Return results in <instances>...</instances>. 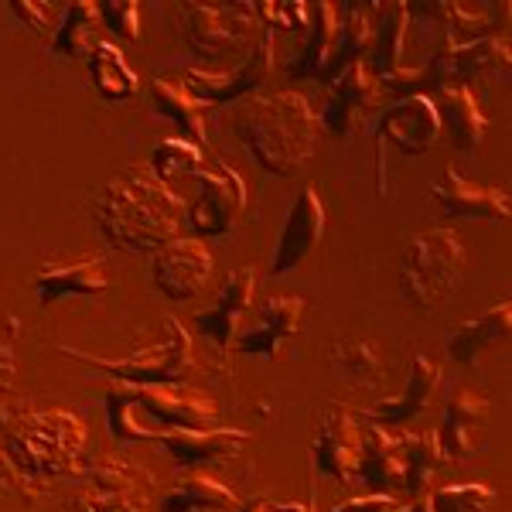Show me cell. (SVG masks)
<instances>
[{"label": "cell", "mask_w": 512, "mask_h": 512, "mask_svg": "<svg viewBox=\"0 0 512 512\" xmlns=\"http://www.w3.org/2000/svg\"><path fill=\"white\" fill-rule=\"evenodd\" d=\"M99 233L123 253H158L185 226V198H178L151 168H123L106 181L93 205Z\"/></svg>", "instance_id": "obj_1"}, {"label": "cell", "mask_w": 512, "mask_h": 512, "mask_svg": "<svg viewBox=\"0 0 512 512\" xmlns=\"http://www.w3.org/2000/svg\"><path fill=\"white\" fill-rule=\"evenodd\" d=\"M233 134L267 175L294 178L315 158L318 117L301 93L250 96L233 113Z\"/></svg>", "instance_id": "obj_2"}, {"label": "cell", "mask_w": 512, "mask_h": 512, "mask_svg": "<svg viewBox=\"0 0 512 512\" xmlns=\"http://www.w3.org/2000/svg\"><path fill=\"white\" fill-rule=\"evenodd\" d=\"M216 417L219 403L188 383H117L106 393V420L120 441H161L181 427H212Z\"/></svg>", "instance_id": "obj_3"}, {"label": "cell", "mask_w": 512, "mask_h": 512, "mask_svg": "<svg viewBox=\"0 0 512 512\" xmlns=\"http://www.w3.org/2000/svg\"><path fill=\"white\" fill-rule=\"evenodd\" d=\"M468 267L465 243L454 229H424L407 236L400 253V294L420 311L441 308L458 291Z\"/></svg>", "instance_id": "obj_4"}, {"label": "cell", "mask_w": 512, "mask_h": 512, "mask_svg": "<svg viewBox=\"0 0 512 512\" xmlns=\"http://www.w3.org/2000/svg\"><path fill=\"white\" fill-rule=\"evenodd\" d=\"M164 328H168V338L127 355V359H99V355L72 349V345H59V352L65 359H76L82 366L113 376L117 383H127V386L188 383V376H195V369H198L195 352H192V335L185 332V325H181L178 318H164Z\"/></svg>", "instance_id": "obj_5"}, {"label": "cell", "mask_w": 512, "mask_h": 512, "mask_svg": "<svg viewBox=\"0 0 512 512\" xmlns=\"http://www.w3.org/2000/svg\"><path fill=\"white\" fill-rule=\"evenodd\" d=\"M86 444V424L69 410H35L7 431V458L38 475L65 472Z\"/></svg>", "instance_id": "obj_6"}, {"label": "cell", "mask_w": 512, "mask_h": 512, "mask_svg": "<svg viewBox=\"0 0 512 512\" xmlns=\"http://www.w3.org/2000/svg\"><path fill=\"white\" fill-rule=\"evenodd\" d=\"M256 14L253 4L243 0H185L178 4V35L202 59L236 52L246 41H256Z\"/></svg>", "instance_id": "obj_7"}, {"label": "cell", "mask_w": 512, "mask_h": 512, "mask_svg": "<svg viewBox=\"0 0 512 512\" xmlns=\"http://www.w3.org/2000/svg\"><path fill=\"white\" fill-rule=\"evenodd\" d=\"M246 212V181L229 164L195 175V198L185 202V226L195 239L229 236Z\"/></svg>", "instance_id": "obj_8"}, {"label": "cell", "mask_w": 512, "mask_h": 512, "mask_svg": "<svg viewBox=\"0 0 512 512\" xmlns=\"http://www.w3.org/2000/svg\"><path fill=\"white\" fill-rule=\"evenodd\" d=\"M379 110H383V86L366 69V62H355L328 82L318 127H325L335 140H352L379 117Z\"/></svg>", "instance_id": "obj_9"}, {"label": "cell", "mask_w": 512, "mask_h": 512, "mask_svg": "<svg viewBox=\"0 0 512 512\" xmlns=\"http://www.w3.org/2000/svg\"><path fill=\"white\" fill-rule=\"evenodd\" d=\"M274 76V35L260 31L253 41V52L246 62H239L229 72H209V69H188L181 86L192 93L198 103H236V99L256 96V89Z\"/></svg>", "instance_id": "obj_10"}, {"label": "cell", "mask_w": 512, "mask_h": 512, "mask_svg": "<svg viewBox=\"0 0 512 512\" xmlns=\"http://www.w3.org/2000/svg\"><path fill=\"white\" fill-rule=\"evenodd\" d=\"M328 226V212L321 195L311 185H304L301 192L294 195L291 209L284 216V226H280L274 256H270V277H287L315 253V246L321 243Z\"/></svg>", "instance_id": "obj_11"}, {"label": "cell", "mask_w": 512, "mask_h": 512, "mask_svg": "<svg viewBox=\"0 0 512 512\" xmlns=\"http://www.w3.org/2000/svg\"><path fill=\"white\" fill-rule=\"evenodd\" d=\"M212 270H216L212 250L195 236L171 239V243L154 253V260H151L154 287H158L168 301H192V297H198L205 291V284L212 280Z\"/></svg>", "instance_id": "obj_12"}, {"label": "cell", "mask_w": 512, "mask_h": 512, "mask_svg": "<svg viewBox=\"0 0 512 512\" xmlns=\"http://www.w3.org/2000/svg\"><path fill=\"white\" fill-rule=\"evenodd\" d=\"M376 137L379 147L383 140L396 144V151L420 158L437 144L441 137V117H437V106L431 96H403L393 99L390 106H383L376 117Z\"/></svg>", "instance_id": "obj_13"}, {"label": "cell", "mask_w": 512, "mask_h": 512, "mask_svg": "<svg viewBox=\"0 0 512 512\" xmlns=\"http://www.w3.org/2000/svg\"><path fill=\"white\" fill-rule=\"evenodd\" d=\"M315 465L321 475L349 485L359 475V454H362V420L349 407H332L318 424L315 434Z\"/></svg>", "instance_id": "obj_14"}, {"label": "cell", "mask_w": 512, "mask_h": 512, "mask_svg": "<svg viewBox=\"0 0 512 512\" xmlns=\"http://www.w3.org/2000/svg\"><path fill=\"white\" fill-rule=\"evenodd\" d=\"M308 301L294 294H274L256 308V318L250 328H239L233 338L236 349L243 355H274L287 338H294L304 325Z\"/></svg>", "instance_id": "obj_15"}, {"label": "cell", "mask_w": 512, "mask_h": 512, "mask_svg": "<svg viewBox=\"0 0 512 512\" xmlns=\"http://www.w3.org/2000/svg\"><path fill=\"white\" fill-rule=\"evenodd\" d=\"M250 434L239 431V427H181L161 437V448L171 454L178 468H205L216 465V461L236 458L239 448H246Z\"/></svg>", "instance_id": "obj_16"}, {"label": "cell", "mask_w": 512, "mask_h": 512, "mask_svg": "<svg viewBox=\"0 0 512 512\" xmlns=\"http://www.w3.org/2000/svg\"><path fill=\"white\" fill-rule=\"evenodd\" d=\"M431 198L448 212V216L482 219V222H506L509 219V192L461 178L454 168H444L441 181H434Z\"/></svg>", "instance_id": "obj_17"}, {"label": "cell", "mask_w": 512, "mask_h": 512, "mask_svg": "<svg viewBox=\"0 0 512 512\" xmlns=\"http://www.w3.org/2000/svg\"><path fill=\"white\" fill-rule=\"evenodd\" d=\"M256 270L253 267H236L233 274L226 277L219 291V301L212 308L198 311L195 315V328L205 338H212L216 345H233V338L239 335V325H243L246 311L253 308V294H256Z\"/></svg>", "instance_id": "obj_18"}, {"label": "cell", "mask_w": 512, "mask_h": 512, "mask_svg": "<svg viewBox=\"0 0 512 512\" xmlns=\"http://www.w3.org/2000/svg\"><path fill=\"white\" fill-rule=\"evenodd\" d=\"M485 420H489V400L482 393H475L472 386H458L451 390L448 403H444V420L437 441H441L444 461L458 465L475 451L478 434H482Z\"/></svg>", "instance_id": "obj_19"}, {"label": "cell", "mask_w": 512, "mask_h": 512, "mask_svg": "<svg viewBox=\"0 0 512 512\" xmlns=\"http://www.w3.org/2000/svg\"><path fill=\"white\" fill-rule=\"evenodd\" d=\"M444 369L431 362L427 355H414L407 369V383L396 396H386V400H376L373 407L362 410V417H369L373 424H410L414 417H420L427 410V403L434 400L437 386H441Z\"/></svg>", "instance_id": "obj_20"}, {"label": "cell", "mask_w": 512, "mask_h": 512, "mask_svg": "<svg viewBox=\"0 0 512 512\" xmlns=\"http://www.w3.org/2000/svg\"><path fill=\"white\" fill-rule=\"evenodd\" d=\"M110 287V274H106V260L99 253L79 256V260L48 263L35 277V294L41 304H59L69 297H93Z\"/></svg>", "instance_id": "obj_21"}, {"label": "cell", "mask_w": 512, "mask_h": 512, "mask_svg": "<svg viewBox=\"0 0 512 512\" xmlns=\"http://www.w3.org/2000/svg\"><path fill=\"white\" fill-rule=\"evenodd\" d=\"M451 65V86L472 89L478 82H502L512 69V48L509 38H482V41H468V45L451 48L448 55Z\"/></svg>", "instance_id": "obj_22"}, {"label": "cell", "mask_w": 512, "mask_h": 512, "mask_svg": "<svg viewBox=\"0 0 512 512\" xmlns=\"http://www.w3.org/2000/svg\"><path fill=\"white\" fill-rule=\"evenodd\" d=\"M359 478L373 489L393 495L403 492V444L383 424H362V454H359Z\"/></svg>", "instance_id": "obj_23"}, {"label": "cell", "mask_w": 512, "mask_h": 512, "mask_svg": "<svg viewBox=\"0 0 512 512\" xmlns=\"http://www.w3.org/2000/svg\"><path fill=\"white\" fill-rule=\"evenodd\" d=\"M338 4H328V0H315L308 4V38H304V48L287 62V76L291 79H321L328 59L335 55L338 45Z\"/></svg>", "instance_id": "obj_24"}, {"label": "cell", "mask_w": 512, "mask_h": 512, "mask_svg": "<svg viewBox=\"0 0 512 512\" xmlns=\"http://www.w3.org/2000/svg\"><path fill=\"white\" fill-rule=\"evenodd\" d=\"M410 11L403 0L390 4H373V48L366 55V69L376 79L390 76L403 65V48H407Z\"/></svg>", "instance_id": "obj_25"}, {"label": "cell", "mask_w": 512, "mask_h": 512, "mask_svg": "<svg viewBox=\"0 0 512 512\" xmlns=\"http://www.w3.org/2000/svg\"><path fill=\"white\" fill-rule=\"evenodd\" d=\"M434 106H437V117H441V130H448L451 144L461 154H475L485 140V130H489V117L482 113L472 89H461V86L444 89V93L434 96Z\"/></svg>", "instance_id": "obj_26"}, {"label": "cell", "mask_w": 512, "mask_h": 512, "mask_svg": "<svg viewBox=\"0 0 512 512\" xmlns=\"http://www.w3.org/2000/svg\"><path fill=\"white\" fill-rule=\"evenodd\" d=\"M338 45L335 55L328 59L321 82H332L335 76H342L349 65L366 62L369 48H373V4L366 0H349V4H338Z\"/></svg>", "instance_id": "obj_27"}, {"label": "cell", "mask_w": 512, "mask_h": 512, "mask_svg": "<svg viewBox=\"0 0 512 512\" xmlns=\"http://www.w3.org/2000/svg\"><path fill=\"white\" fill-rule=\"evenodd\" d=\"M509 328H512V304L502 301V304H495V308L482 311L478 318L465 321L461 328H454L448 335V355L458 366H478L485 349L506 342Z\"/></svg>", "instance_id": "obj_28"}, {"label": "cell", "mask_w": 512, "mask_h": 512, "mask_svg": "<svg viewBox=\"0 0 512 512\" xmlns=\"http://www.w3.org/2000/svg\"><path fill=\"white\" fill-rule=\"evenodd\" d=\"M239 495L229 489L226 482H219L216 475L192 468L188 475H181L175 489L161 499V512H236Z\"/></svg>", "instance_id": "obj_29"}, {"label": "cell", "mask_w": 512, "mask_h": 512, "mask_svg": "<svg viewBox=\"0 0 512 512\" xmlns=\"http://www.w3.org/2000/svg\"><path fill=\"white\" fill-rule=\"evenodd\" d=\"M151 103H154V113H158V117L171 120L181 130V137L192 140L195 147H202L205 151V144H209V130H205L202 103H198L185 86L168 82V79H154L151 82Z\"/></svg>", "instance_id": "obj_30"}, {"label": "cell", "mask_w": 512, "mask_h": 512, "mask_svg": "<svg viewBox=\"0 0 512 512\" xmlns=\"http://www.w3.org/2000/svg\"><path fill=\"white\" fill-rule=\"evenodd\" d=\"M99 11H96V0H72L65 4L62 21L52 35V52L65 55V59H89L93 48L99 45Z\"/></svg>", "instance_id": "obj_31"}, {"label": "cell", "mask_w": 512, "mask_h": 512, "mask_svg": "<svg viewBox=\"0 0 512 512\" xmlns=\"http://www.w3.org/2000/svg\"><path fill=\"white\" fill-rule=\"evenodd\" d=\"M89 79H93L96 93L106 99V103H127V99L137 96L140 79L137 72L130 69L127 59L110 38H103L89 55Z\"/></svg>", "instance_id": "obj_32"}, {"label": "cell", "mask_w": 512, "mask_h": 512, "mask_svg": "<svg viewBox=\"0 0 512 512\" xmlns=\"http://www.w3.org/2000/svg\"><path fill=\"white\" fill-rule=\"evenodd\" d=\"M400 444H403V492H410V499H420V495H427L437 472L444 468L441 441H437V431H417L400 437Z\"/></svg>", "instance_id": "obj_33"}, {"label": "cell", "mask_w": 512, "mask_h": 512, "mask_svg": "<svg viewBox=\"0 0 512 512\" xmlns=\"http://www.w3.org/2000/svg\"><path fill=\"white\" fill-rule=\"evenodd\" d=\"M86 512H140L144 509V492L137 489L130 468H99L93 485L82 495Z\"/></svg>", "instance_id": "obj_34"}, {"label": "cell", "mask_w": 512, "mask_h": 512, "mask_svg": "<svg viewBox=\"0 0 512 512\" xmlns=\"http://www.w3.org/2000/svg\"><path fill=\"white\" fill-rule=\"evenodd\" d=\"M332 373L349 386H373L383 373V359H379L373 342L362 338H342L332 352Z\"/></svg>", "instance_id": "obj_35"}, {"label": "cell", "mask_w": 512, "mask_h": 512, "mask_svg": "<svg viewBox=\"0 0 512 512\" xmlns=\"http://www.w3.org/2000/svg\"><path fill=\"white\" fill-rule=\"evenodd\" d=\"M202 147H195L185 137H164L151 147V175L158 181H175L181 175H198L202 171Z\"/></svg>", "instance_id": "obj_36"}, {"label": "cell", "mask_w": 512, "mask_h": 512, "mask_svg": "<svg viewBox=\"0 0 512 512\" xmlns=\"http://www.w3.org/2000/svg\"><path fill=\"white\" fill-rule=\"evenodd\" d=\"M431 512H489L495 502L492 485L482 482H458V485H441L427 495Z\"/></svg>", "instance_id": "obj_37"}, {"label": "cell", "mask_w": 512, "mask_h": 512, "mask_svg": "<svg viewBox=\"0 0 512 512\" xmlns=\"http://www.w3.org/2000/svg\"><path fill=\"white\" fill-rule=\"evenodd\" d=\"M253 14L263 31H304L308 28V4L304 0H253Z\"/></svg>", "instance_id": "obj_38"}, {"label": "cell", "mask_w": 512, "mask_h": 512, "mask_svg": "<svg viewBox=\"0 0 512 512\" xmlns=\"http://www.w3.org/2000/svg\"><path fill=\"white\" fill-rule=\"evenodd\" d=\"M96 11L106 31H113L123 41H140V4H134V0H103V4H96Z\"/></svg>", "instance_id": "obj_39"}, {"label": "cell", "mask_w": 512, "mask_h": 512, "mask_svg": "<svg viewBox=\"0 0 512 512\" xmlns=\"http://www.w3.org/2000/svg\"><path fill=\"white\" fill-rule=\"evenodd\" d=\"M11 11L18 14V18L28 24L35 35L41 38H52L55 35V24H52V4H45V0H14Z\"/></svg>", "instance_id": "obj_40"}, {"label": "cell", "mask_w": 512, "mask_h": 512, "mask_svg": "<svg viewBox=\"0 0 512 512\" xmlns=\"http://www.w3.org/2000/svg\"><path fill=\"white\" fill-rule=\"evenodd\" d=\"M407 502H400L396 495L386 492H373V495H359V499H349L342 506H335L332 512H400Z\"/></svg>", "instance_id": "obj_41"}, {"label": "cell", "mask_w": 512, "mask_h": 512, "mask_svg": "<svg viewBox=\"0 0 512 512\" xmlns=\"http://www.w3.org/2000/svg\"><path fill=\"white\" fill-rule=\"evenodd\" d=\"M239 512H315L308 502H274V499H250Z\"/></svg>", "instance_id": "obj_42"}, {"label": "cell", "mask_w": 512, "mask_h": 512, "mask_svg": "<svg viewBox=\"0 0 512 512\" xmlns=\"http://www.w3.org/2000/svg\"><path fill=\"white\" fill-rule=\"evenodd\" d=\"M407 512H431V502H427V495H420V499L410 502Z\"/></svg>", "instance_id": "obj_43"}, {"label": "cell", "mask_w": 512, "mask_h": 512, "mask_svg": "<svg viewBox=\"0 0 512 512\" xmlns=\"http://www.w3.org/2000/svg\"><path fill=\"white\" fill-rule=\"evenodd\" d=\"M407 506H410V502H407ZM407 506H403V509H400V512H407Z\"/></svg>", "instance_id": "obj_44"}]
</instances>
